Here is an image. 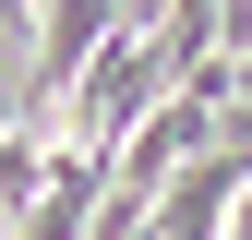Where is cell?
<instances>
[{
    "instance_id": "2",
    "label": "cell",
    "mask_w": 252,
    "mask_h": 240,
    "mask_svg": "<svg viewBox=\"0 0 252 240\" xmlns=\"http://www.w3.org/2000/svg\"><path fill=\"white\" fill-rule=\"evenodd\" d=\"M240 180H252V156H240V144L180 156L168 180H156V204H144V240H216V228H228V204H240Z\"/></svg>"
},
{
    "instance_id": "5",
    "label": "cell",
    "mask_w": 252,
    "mask_h": 240,
    "mask_svg": "<svg viewBox=\"0 0 252 240\" xmlns=\"http://www.w3.org/2000/svg\"><path fill=\"white\" fill-rule=\"evenodd\" d=\"M216 240H252V180H240V204H228V228H216Z\"/></svg>"
},
{
    "instance_id": "1",
    "label": "cell",
    "mask_w": 252,
    "mask_h": 240,
    "mask_svg": "<svg viewBox=\"0 0 252 240\" xmlns=\"http://www.w3.org/2000/svg\"><path fill=\"white\" fill-rule=\"evenodd\" d=\"M156 96H168V84H156V48H144V24H120V36H108V48L72 72V144H96V156H108V144L132 132Z\"/></svg>"
},
{
    "instance_id": "4",
    "label": "cell",
    "mask_w": 252,
    "mask_h": 240,
    "mask_svg": "<svg viewBox=\"0 0 252 240\" xmlns=\"http://www.w3.org/2000/svg\"><path fill=\"white\" fill-rule=\"evenodd\" d=\"M96 192H108V156H96V144H60V156H48V180H36V204L12 216V240H84Z\"/></svg>"
},
{
    "instance_id": "6",
    "label": "cell",
    "mask_w": 252,
    "mask_h": 240,
    "mask_svg": "<svg viewBox=\"0 0 252 240\" xmlns=\"http://www.w3.org/2000/svg\"><path fill=\"white\" fill-rule=\"evenodd\" d=\"M0 24H12V36H36V0H0Z\"/></svg>"
},
{
    "instance_id": "3",
    "label": "cell",
    "mask_w": 252,
    "mask_h": 240,
    "mask_svg": "<svg viewBox=\"0 0 252 240\" xmlns=\"http://www.w3.org/2000/svg\"><path fill=\"white\" fill-rule=\"evenodd\" d=\"M120 36V0H36V72H24V108H60L72 72Z\"/></svg>"
}]
</instances>
